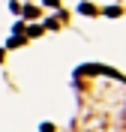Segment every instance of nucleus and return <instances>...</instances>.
Segmentation results:
<instances>
[{"label":"nucleus","instance_id":"1","mask_svg":"<svg viewBox=\"0 0 126 132\" xmlns=\"http://www.w3.org/2000/svg\"><path fill=\"white\" fill-rule=\"evenodd\" d=\"M78 12H81V15H99V9H96V6H93V3H81V6H78Z\"/></svg>","mask_w":126,"mask_h":132},{"label":"nucleus","instance_id":"2","mask_svg":"<svg viewBox=\"0 0 126 132\" xmlns=\"http://www.w3.org/2000/svg\"><path fill=\"white\" fill-rule=\"evenodd\" d=\"M21 15L33 21V18H39V15H42V9H36V6H24V9H21Z\"/></svg>","mask_w":126,"mask_h":132},{"label":"nucleus","instance_id":"3","mask_svg":"<svg viewBox=\"0 0 126 132\" xmlns=\"http://www.w3.org/2000/svg\"><path fill=\"white\" fill-rule=\"evenodd\" d=\"M105 15H108V18H120V15H123V9H120V6H108V9H105Z\"/></svg>","mask_w":126,"mask_h":132},{"label":"nucleus","instance_id":"4","mask_svg":"<svg viewBox=\"0 0 126 132\" xmlns=\"http://www.w3.org/2000/svg\"><path fill=\"white\" fill-rule=\"evenodd\" d=\"M36 36H42V24H39V27H36V24L27 27V39H36Z\"/></svg>","mask_w":126,"mask_h":132},{"label":"nucleus","instance_id":"5","mask_svg":"<svg viewBox=\"0 0 126 132\" xmlns=\"http://www.w3.org/2000/svg\"><path fill=\"white\" fill-rule=\"evenodd\" d=\"M9 9H12L15 15H21V3H18V0H12V3H9Z\"/></svg>","mask_w":126,"mask_h":132},{"label":"nucleus","instance_id":"6","mask_svg":"<svg viewBox=\"0 0 126 132\" xmlns=\"http://www.w3.org/2000/svg\"><path fill=\"white\" fill-rule=\"evenodd\" d=\"M42 3H45V6H60L57 0H42Z\"/></svg>","mask_w":126,"mask_h":132}]
</instances>
